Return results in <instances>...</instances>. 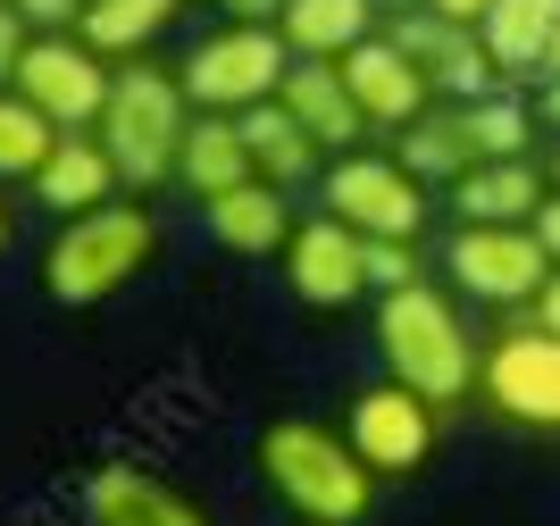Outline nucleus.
Masks as SVG:
<instances>
[{
  "mask_svg": "<svg viewBox=\"0 0 560 526\" xmlns=\"http://www.w3.org/2000/svg\"><path fill=\"white\" fill-rule=\"evenodd\" d=\"M109 84H117V59H101L84 34H34L9 92H25L59 135H93L101 109H109Z\"/></svg>",
  "mask_w": 560,
  "mask_h": 526,
  "instance_id": "1a4fd4ad",
  "label": "nucleus"
},
{
  "mask_svg": "<svg viewBox=\"0 0 560 526\" xmlns=\"http://www.w3.org/2000/svg\"><path fill=\"white\" fill-rule=\"evenodd\" d=\"M252 142H243V117H192L185 151H176V184H185L192 201H218L234 184H252Z\"/></svg>",
  "mask_w": 560,
  "mask_h": 526,
  "instance_id": "5701e85b",
  "label": "nucleus"
},
{
  "mask_svg": "<svg viewBox=\"0 0 560 526\" xmlns=\"http://www.w3.org/2000/svg\"><path fill=\"white\" fill-rule=\"evenodd\" d=\"M192 101H185V75L176 68H151V59H117V84H109V109H101L93 135L109 142L126 192H160L176 184V151L192 135Z\"/></svg>",
  "mask_w": 560,
  "mask_h": 526,
  "instance_id": "20e7f679",
  "label": "nucleus"
},
{
  "mask_svg": "<svg viewBox=\"0 0 560 526\" xmlns=\"http://www.w3.org/2000/svg\"><path fill=\"white\" fill-rule=\"evenodd\" d=\"M226 25H277L284 17V0H210Z\"/></svg>",
  "mask_w": 560,
  "mask_h": 526,
  "instance_id": "c756f323",
  "label": "nucleus"
},
{
  "mask_svg": "<svg viewBox=\"0 0 560 526\" xmlns=\"http://www.w3.org/2000/svg\"><path fill=\"white\" fill-rule=\"evenodd\" d=\"M201 226L234 259H284V243H293L302 218L284 209V184L252 176V184H234V192H218V201H201Z\"/></svg>",
  "mask_w": 560,
  "mask_h": 526,
  "instance_id": "2eb2a0df",
  "label": "nucleus"
},
{
  "mask_svg": "<svg viewBox=\"0 0 560 526\" xmlns=\"http://www.w3.org/2000/svg\"><path fill=\"white\" fill-rule=\"evenodd\" d=\"M536 326H552V335H560V268H552V284H544V301H536Z\"/></svg>",
  "mask_w": 560,
  "mask_h": 526,
  "instance_id": "473e14b6",
  "label": "nucleus"
},
{
  "mask_svg": "<svg viewBox=\"0 0 560 526\" xmlns=\"http://www.w3.org/2000/svg\"><path fill=\"white\" fill-rule=\"evenodd\" d=\"M84 518L93 526H218L185 484L142 468V459H101L84 477Z\"/></svg>",
  "mask_w": 560,
  "mask_h": 526,
  "instance_id": "ddd939ff",
  "label": "nucleus"
},
{
  "mask_svg": "<svg viewBox=\"0 0 560 526\" xmlns=\"http://www.w3.org/2000/svg\"><path fill=\"white\" fill-rule=\"evenodd\" d=\"M277 34L293 43V59H343L369 34H385V9L376 0H284Z\"/></svg>",
  "mask_w": 560,
  "mask_h": 526,
  "instance_id": "aec40b11",
  "label": "nucleus"
},
{
  "mask_svg": "<svg viewBox=\"0 0 560 526\" xmlns=\"http://www.w3.org/2000/svg\"><path fill=\"white\" fill-rule=\"evenodd\" d=\"M343 435L351 452L369 459L376 477H419L427 459H435V435H444V410L435 401H419L410 385H394V376H376L369 393H351V410H343Z\"/></svg>",
  "mask_w": 560,
  "mask_h": 526,
  "instance_id": "9d476101",
  "label": "nucleus"
},
{
  "mask_svg": "<svg viewBox=\"0 0 560 526\" xmlns=\"http://www.w3.org/2000/svg\"><path fill=\"white\" fill-rule=\"evenodd\" d=\"M552 25H560V0H493L486 17H477L502 84H544V43H552Z\"/></svg>",
  "mask_w": 560,
  "mask_h": 526,
  "instance_id": "4be33fe9",
  "label": "nucleus"
},
{
  "mask_svg": "<svg viewBox=\"0 0 560 526\" xmlns=\"http://www.w3.org/2000/svg\"><path fill=\"white\" fill-rule=\"evenodd\" d=\"M435 268L477 309H536L552 284V252L536 243V226H452Z\"/></svg>",
  "mask_w": 560,
  "mask_h": 526,
  "instance_id": "0eeeda50",
  "label": "nucleus"
},
{
  "mask_svg": "<svg viewBox=\"0 0 560 526\" xmlns=\"http://www.w3.org/2000/svg\"><path fill=\"white\" fill-rule=\"evenodd\" d=\"M9 243H18V218H9V201H0V252H9Z\"/></svg>",
  "mask_w": 560,
  "mask_h": 526,
  "instance_id": "c9c22d12",
  "label": "nucleus"
},
{
  "mask_svg": "<svg viewBox=\"0 0 560 526\" xmlns=\"http://www.w3.org/2000/svg\"><path fill=\"white\" fill-rule=\"evenodd\" d=\"M477 401H486L502 426H527V435H560V335L536 318L502 326L486 343L477 367Z\"/></svg>",
  "mask_w": 560,
  "mask_h": 526,
  "instance_id": "6e6552de",
  "label": "nucleus"
},
{
  "mask_svg": "<svg viewBox=\"0 0 560 526\" xmlns=\"http://www.w3.org/2000/svg\"><path fill=\"white\" fill-rule=\"evenodd\" d=\"M468 135H477V160H536V92L527 84H493L477 101H460Z\"/></svg>",
  "mask_w": 560,
  "mask_h": 526,
  "instance_id": "393cba45",
  "label": "nucleus"
},
{
  "mask_svg": "<svg viewBox=\"0 0 560 526\" xmlns=\"http://www.w3.org/2000/svg\"><path fill=\"white\" fill-rule=\"evenodd\" d=\"M536 243H544V252H552V268H560V192H552V201L536 209Z\"/></svg>",
  "mask_w": 560,
  "mask_h": 526,
  "instance_id": "7c9ffc66",
  "label": "nucleus"
},
{
  "mask_svg": "<svg viewBox=\"0 0 560 526\" xmlns=\"http://www.w3.org/2000/svg\"><path fill=\"white\" fill-rule=\"evenodd\" d=\"M544 75H560V25H552V43H544Z\"/></svg>",
  "mask_w": 560,
  "mask_h": 526,
  "instance_id": "f704fd0d",
  "label": "nucleus"
},
{
  "mask_svg": "<svg viewBox=\"0 0 560 526\" xmlns=\"http://www.w3.org/2000/svg\"><path fill=\"white\" fill-rule=\"evenodd\" d=\"M376 9H385V17H401V9H427V0H376Z\"/></svg>",
  "mask_w": 560,
  "mask_h": 526,
  "instance_id": "e433bc0d",
  "label": "nucleus"
},
{
  "mask_svg": "<svg viewBox=\"0 0 560 526\" xmlns=\"http://www.w3.org/2000/svg\"><path fill=\"white\" fill-rule=\"evenodd\" d=\"M385 34L410 50V68L435 84V101H477V92L502 84L486 34H477L468 17H444V9H401V17H385Z\"/></svg>",
  "mask_w": 560,
  "mask_h": 526,
  "instance_id": "9b49d317",
  "label": "nucleus"
},
{
  "mask_svg": "<svg viewBox=\"0 0 560 526\" xmlns=\"http://www.w3.org/2000/svg\"><path fill=\"white\" fill-rule=\"evenodd\" d=\"M419 276H427L419 243H369V284H376V293H394V284H419Z\"/></svg>",
  "mask_w": 560,
  "mask_h": 526,
  "instance_id": "bb28decb",
  "label": "nucleus"
},
{
  "mask_svg": "<svg viewBox=\"0 0 560 526\" xmlns=\"http://www.w3.org/2000/svg\"><path fill=\"white\" fill-rule=\"evenodd\" d=\"M427 9H444V17H468V25H477V17L493 9V0H427Z\"/></svg>",
  "mask_w": 560,
  "mask_h": 526,
  "instance_id": "72a5a7b5",
  "label": "nucleus"
},
{
  "mask_svg": "<svg viewBox=\"0 0 560 526\" xmlns=\"http://www.w3.org/2000/svg\"><path fill=\"white\" fill-rule=\"evenodd\" d=\"M243 142H252V167H259L268 184H284V192L327 176V142L310 135V126L284 109V101H259V109H243Z\"/></svg>",
  "mask_w": 560,
  "mask_h": 526,
  "instance_id": "6ab92c4d",
  "label": "nucleus"
},
{
  "mask_svg": "<svg viewBox=\"0 0 560 526\" xmlns=\"http://www.w3.org/2000/svg\"><path fill=\"white\" fill-rule=\"evenodd\" d=\"M50 151H59V126L25 92H0V184H34Z\"/></svg>",
  "mask_w": 560,
  "mask_h": 526,
  "instance_id": "a878e982",
  "label": "nucleus"
},
{
  "mask_svg": "<svg viewBox=\"0 0 560 526\" xmlns=\"http://www.w3.org/2000/svg\"><path fill=\"white\" fill-rule=\"evenodd\" d=\"M544 176H552V192H560V142H552V167H544Z\"/></svg>",
  "mask_w": 560,
  "mask_h": 526,
  "instance_id": "4c0bfd02",
  "label": "nucleus"
},
{
  "mask_svg": "<svg viewBox=\"0 0 560 526\" xmlns=\"http://www.w3.org/2000/svg\"><path fill=\"white\" fill-rule=\"evenodd\" d=\"M293 526H310V518H293Z\"/></svg>",
  "mask_w": 560,
  "mask_h": 526,
  "instance_id": "58836bf2",
  "label": "nucleus"
},
{
  "mask_svg": "<svg viewBox=\"0 0 560 526\" xmlns=\"http://www.w3.org/2000/svg\"><path fill=\"white\" fill-rule=\"evenodd\" d=\"M185 75V101L201 117H243L259 101H277L284 75H293V43H284L277 25H218L201 43L176 59Z\"/></svg>",
  "mask_w": 560,
  "mask_h": 526,
  "instance_id": "39448f33",
  "label": "nucleus"
},
{
  "mask_svg": "<svg viewBox=\"0 0 560 526\" xmlns=\"http://www.w3.org/2000/svg\"><path fill=\"white\" fill-rule=\"evenodd\" d=\"M18 9L34 34H75V17H84V0H18Z\"/></svg>",
  "mask_w": 560,
  "mask_h": 526,
  "instance_id": "c85d7f7f",
  "label": "nucleus"
},
{
  "mask_svg": "<svg viewBox=\"0 0 560 526\" xmlns=\"http://www.w3.org/2000/svg\"><path fill=\"white\" fill-rule=\"evenodd\" d=\"M544 201H552V176L536 160H477L452 184V218L460 226H536Z\"/></svg>",
  "mask_w": 560,
  "mask_h": 526,
  "instance_id": "dca6fc26",
  "label": "nucleus"
},
{
  "mask_svg": "<svg viewBox=\"0 0 560 526\" xmlns=\"http://www.w3.org/2000/svg\"><path fill=\"white\" fill-rule=\"evenodd\" d=\"M25 192H34L50 218H84V209L117 201L126 176H117V160H109V142H101V135H59V151L43 160V176L25 184Z\"/></svg>",
  "mask_w": 560,
  "mask_h": 526,
  "instance_id": "f3484780",
  "label": "nucleus"
},
{
  "mask_svg": "<svg viewBox=\"0 0 560 526\" xmlns=\"http://www.w3.org/2000/svg\"><path fill=\"white\" fill-rule=\"evenodd\" d=\"M343 84H351V101H360V117H369L376 135H401L410 117L435 109V84L410 68V50L394 34H369L360 50H343Z\"/></svg>",
  "mask_w": 560,
  "mask_h": 526,
  "instance_id": "4468645a",
  "label": "nucleus"
},
{
  "mask_svg": "<svg viewBox=\"0 0 560 526\" xmlns=\"http://www.w3.org/2000/svg\"><path fill=\"white\" fill-rule=\"evenodd\" d=\"M151 259H160V218L117 192V201H101V209H84V218H59V226H50L43 293L59 301V309H101V301H117Z\"/></svg>",
  "mask_w": 560,
  "mask_h": 526,
  "instance_id": "7ed1b4c3",
  "label": "nucleus"
},
{
  "mask_svg": "<svg viewBox=\"0 0 560 526\" xmlns=\"http://www.w3.org/2000/svg\"><path fill=\"white\" fill-rule=\"evenodd\" d=\"M284 284L310 301V309H351L360 293H376L369 284V234H351L343 218H302L293 226V243H284Z\"/></svg>",
  "mask_w": 560,
  "mask_h": 526,
  "instance_id": "f8f14e48",
  "label": "nucleus"
},
{
  "mask_svg": "<svg viewBox=\"0 0 560 526\" xmlns=\"http://www.w3.org/2000/svg\"><path fill=\"white\" fill-rule=\"evenodd\" d=\"M536 117L560 135V75H544V84H536Z\"/></svg>",
  "mask_w": 560,
  "mask_h": 526,
  "instance_id": "2f4dec72",
  "label": "nucleus"
},
{
  "mask_svg": "<svg viewBox=\"0 0 560 526\" xmlns=\"http://www.w3.org/2000/svg\"><path fill=\"white\" fill-rule=\"evenodd\" d=\"M252 459H259V484L310 526H360L376 510V484H385L351 452L343 426H318V418H268Z\"/></svg>",
  "mask_w": 560,
  "mask_h": 526,
  "instance_id": "f03ea898",
  "label": "nucleus"
},
{
  "mask_svg": "<svg viewBox=\"0 0 560 526\" xmlns=\"http://www.w3.org/2000/svg\"><path fill=\"white\" fill-rule=\"evenodd\" d=\"M176 17H185V0H84L75 34H84L101 59H142Z\"/></svg>",
  "mask_w": 560,
  "mask_h": 526,
  "instance_id": "b1692460",
  "label": "nucleus"
},
{
  "mask_svg": "<svg viewBox=\"0 0 560 526\" xmlns=\"http://www.w3.org/2000/svg\"><path fill=\"white\" fill-rule=\"evenodd\" d=\"M394 160L410 167L419 184H444V192H452V184L477 167V135H468L460 101H435L427 117H410V126L394 135Z\"/></svg>",
  "mask_w": 560,
  "mask_h": 526,
  "instance_id": "412c9836",
  "label": "nucleus"
},
{
  "mask_svg": "<svg viewBox=\"0 0 560 526\" xmlns=\"http://www.w3.org/2000/svg\"><path fill=\"white\" fill-rule=\"evenodd\" d=\"M318 201L327 218H343L351 234L369 243H419L427 234V184L394 160V151H335L327 176H318Z\"/></svg>",
  "mask_w": 560,
  "mask_h": 526,
  "instance_id": "423d86ee",
  "label": "nucleus"
},
{
  "mask_svg": "<svg viewBox=\"0 0 560 526\" xmlns=\"http://www.w3.org/2000/svg\"><path fill=\"white\" fill-rule=\"evenodd\" d=\"M277 101L302 117L327 151H360V135H376L369 117H360V101H351V84H343V59H293Z\"/></svg>",
  "mask_w": 560,
  "mask_h": 526,
  "instance_id": "a211bd4d",
  "label": "nucleus"
},
{
  "mask_svg": "<svg viewBox=\"0 0 560 526\" xmlns=\"http://www.w3.org/2000/svg\"><path fill=\"white\" fill-rule=\"evenodd\" d=\"M34 50V25H25V9L18 0H0V92L18 84V59Z\"/></svg>",
  "mask_w": 560,
  "mask_h": 526,
  "instance_id": "cd10ccee",
  "label": "nucleus"
},
{
  "mask_svg": "<svg viewBox=\"0 0 560 526\" xmlns=\"http://www.w3.org/2000/svg\"><path fill=\"white\" fill-rule=\"evenodd\" d=\"M376 360L394 385H410L419 401L435 410H460L477 401V367H486V343L468 335V309L452 293L444 276H419V284H394V293H376Z\"/></svg>",
  "mask_w": 560,
  "mask_h": 526,
  "instance_id": "f257e3e1",
  "label": "nucleus"
}]
</instances>
